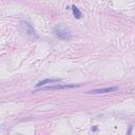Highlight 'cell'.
<instances>
[{
  "label": "cell",
  "mask_w": 135,
  "mask_h": 135,
  "mask_svg": "<svg viewBox=\"0 0 135 135\" xmlns=\"http://www.w3.org/2000/svg\"><path fill=\"white\" fill-rule=\"evenodd\" d=\"M79 84H55V85H50L43 88V90H53V89H71V88H75L78 87Z\"/></svg>",
  "instance_id": "2"
},
{
  "label": "cell",
  "mask_w": 135,
  "mask_h": 135,
  "mask_svg": "<svg viewBox=\"0 0 135 135\" xmlns=\"http://www.w3.org/2000/svg\"><path fill=\"white\" fill-rule=\"evenodd\" d=\"M118 88L113 87V88H104V89H94L91 91H88V94H102V93H111V92H116Z\"/></svg>",
  "instance_id": "1"
},
{
  "label": "cell",
  "mask_w": 135,
  "mask_h": 135,
  "mask_svg": "<svg viewBox=\"0 0 135 135\" xmlns=\"http://www.w3.org/2000/svg\"><path fill=\"white\" fill-rule=\"evenodd\" d=\"M55 32H56V34H57V36H59V37H61V38H63V39H69L70 38V36L71 35H69V33L65 30V29H62V28H56V30H55Z\"/></svg>",
  "instance_id": "3"
},
{
  "label": "cell",
  "mask_w": 135,
  "mask_h": 135,
  "mask_svg": "<svg viewBox=\"0 0 135 135\" xmlns=\"http://www.w3.org/2000/svg\"><path fill=\"white\" fill-rule=\"evenodd\" d=\"M72 11H73V15H74V17H75V18H77V19L81 18V12L79 11L75 5L72 6Z\"/></svg>",
  "instance_id": "5"
},
{
  "label": "cell",
  "mask_w": 135,
  "mask_h": 135,
  "mask_svg": "<svg viewBox=\"0 0 135 135\" xmlns=\"http://www.w3.org/2000/svg\"><path fill=\"white\" fill-rule=\"evenodd\" d=\"M58 81V79H45V80H42V81H39L36 87H41L43 84H46V83H53V82H56Z\"/></svg>",
  "instance_id": "4"
}]
</instances>
